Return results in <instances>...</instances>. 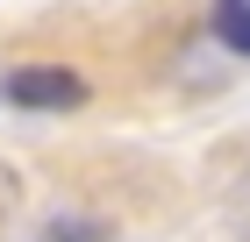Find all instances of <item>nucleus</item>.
<instances>
[{"mask_svg":"<svg viewBox=\"0 0 250 242\" xmlns=\"http://www.w3.org/2000/svg\"><path fill=\"white\" fill-rule=\"evenodd\" d=\"M0 93L29 114H72V107H86V78L64 72V64H21V72H7Z\"/></svg>","mask_w":250,"mask_h":242,"instance_id":"1","label":"nucleus"},{"mask_svg":"<svg viewBox=\"0 0 250 242\" xmlns=\"http://www.w3.org/2000/svg\"><path fill=\"white\" fill-rule=\"evenodd\" d=\"M214 43L222 50H236V57H250V0H214Z\"/></svg>","mask_w":250,"mask_h":242,"instance_id":"2","label":"nucleus"}]
</instances>
